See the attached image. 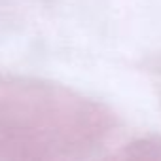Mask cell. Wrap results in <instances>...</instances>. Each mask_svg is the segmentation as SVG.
<instances>
[{"mask_svg":"<svg viewBox=\"0 0 161 161\" xmlns=\"http://www.w3.org/2000/svg\"><path fill=\"white\" fill-rule=\"evenodd\" d=\"M101 116L78 101L57 97L0 99V157H27L80 148L101 131Z\"/></svg>","mask_w":161,"mask_h":161,"instance_id":"1","label":"cell"}]
</instances>
